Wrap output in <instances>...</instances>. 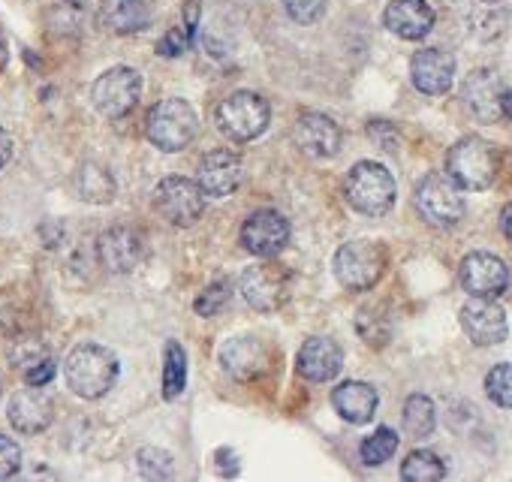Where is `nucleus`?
Instances as JSON below:
<instances>
[{"mask_svg": "<svg viewBox=\"0 0 512 482\" xmlns=\"http://www.w3.org/2000/svg\"><path fill=\"white\" fill-rule=\"evenodd\" d=\"M241 160L238 154L226 151V148H217V151H208L199 163V172H196V184L205 196H214V199H223L229 196L232 190H238L241 184Z\"/></svg>", "mask_w": 512, "mask_h": 482, "instance_id": "dca6fc26", "label": "nucleus"}, {"mask_svg": "<svg viewBox=\"0 0 512 482\" xmlns=\"http://www.w3.org/2000/svg\"><path fill=\"white\" fill-rule=\"evenodd\" d=\"M500 226H503V235L512 241V202L500 211Z\"/></svg>", "mask_w": 512, "mask_h": 482, "instance_id": "a19ab883", "label": "nucleus"}, {"mask_svg": "<svg viewBox=\"0 0 512 482\" xmlns=\"http://www.w3.org/2000/svg\"><path fill=\"white\" fill-rule=\"evenodd\" d=\"M187 386V356L178 341H169L163 350V398H178Z\"/></svg>", "mask_w": 512, "mask_h": 482, "instance_id": "bb28decb", "label": "nucleus"}, {"mask_svg": "<svg viewBox=\"0 0 512 482\" xmlns=\"http://www.w3.org/2000/svg\"><path fill=\"white\" fill-rule=\"evenodd\" d=\"M241 245L253 257H278L290 245V220L275 208L253 211L241 226Z\"/></svg>", "mask_w": 512, "mask_h": 482, "instance_id": "9b49d317", "label": "nucleus"}, {"mask_svg": "<svg viewBox=\"0 0 512 482\" xmlns=\"http://www.w3.org/2000/svg\"><path fill=\"white\" fill-rule=\"evenodd\" d=\"M199 130V118L193 112V106L187 100L169 97L160 100L151 112H148V139L160 148V151H181L196 139Z\"/></svg>", "mask_w": 512, "mask_h": 482, "instance_id": "423d86ee", "label": "nucleus"}, {"mask_svg": "<svg viewBox=\"0 0 512 482\" xmlns=\"http://www.w3.org/2000/svg\"><path fill=\"white\" fill-rule=\"evenodd\" d=\"M410 76H413V85L422 94L440 97L455 82V58L449 52H443V49H422L410 61Z\"/></svg>", "mask_w": 512, "mask_h": 482, "instance_id": "f3484780", "label": "nucleus"}, {"mask_svg": "<svg viewBox=\"0 0 512 482\" xmlns=\"http://www.w3.org/2000/svg\"><path fill=\"white\" fill-rule=\"evenodd\" d=\"M347 202L368 217H380L395 205V178L386 166L362 160L350 169L344 184Z\"/></svg>", "mask_w": 512, "mask_h": 482, "instance_id": "20e7f679", "label": "nucleus"}, {"mask_svg": "<svg viewBox=\"0 0 512 482\" xmlns=\"http://www.w3.org/2000/svg\"><path fill=\"white\" fill-rule=\"evenodd\" d=\"M187 43H190V40H187V31H178V28H175V31H169V34L157 43V55H160V58H178V55L187 49Z\"/></svg>", "mask_w": 512, "mask_h": 482, "instance_id": "e433bc0d", "label": "nucleus"}, {"mask_svg": "<svg viewBox=\"0 0 512 482\" xmlns=\"http://www.w3.org/2000/svg\"><path fill=\"white\" fill-rule=\"evenodd\" d=\"M470 28L482 40H494L506 31V7L500 0H479L470 10Z\"/></svg>", "mask_w": 512, "mask_h": 482, "instance_id": "a878e982", "label": "nucleus"}, {"mask_svg": "<svg viewBox=\"0 0 512 482\" xmlns=\"http://www.w3.org/2000/svg\"><path fill=\"white\" fill-rule=\"evenodd\" d=\"M329 0H284V10L299 25H314L326 13Z\"/></svg>", "mask_w": 512, "mask_h": 482, "instance_id": "72a5a7b5", "label": "nucleus"}, {"mask_svg": "<svg viewBox=\"0 0 512 482\" xmlns=\"http://www.w3.org/2000/svg\"><path fill=\"white\" fill-rule=\"evenodd\" d=\"M154 208L172 226H193L202 217L205 193L199 190L196 181L181 178V175H169L154 187Z\"/></svg>", "mask_w": 512, "mask_h": 482, "instance_id": "9d476101", "label": "nucleus"}, {"mask_svg": "<svg viewBox=\"0 0 512 482\" xmlns=\"http://www.w3.org/2000/svg\"><path fill=\"white\" fill-rule=\"evenodd\" d=\"M299 374L311 383H326L341 374L344 368V350L329 338H308L299 350Z\"/></svg>", "mask_w": 512, "mask_h": 482, "instance_id": "aec40b11", "label": "nucleus"}, {"mask_svg": "<svg viewBox=\"0 0 512 482\" xmlns=\"http://www.w3.org/2000/svg\"><path fill=\"white\" fill-rule=\"evenodd\" d=\"M10 157H13V139L4 127H0V169L10 163Z\"/></svg>", "mask_w": 512, "mask_h": 482, "instance_id": "ea45409f", "label": "nucleus"}, {"mask_svg": "<svg viewBox=\"0 0 512 482\" xmlns=\"http://www.w3.org/2000/svg\"><path fill=\"white\" fill-rule=\"evenodd\" d=\"M7 58H10V52H7V43H4V40H0V70H4V67H7Z\"/></svg>", "mask_w": 512, "mask_h": 482, "instance_id": "37998d69", "label": "nucleus"}, {"mask_svg": "<svg viewBox=\"0 0 512 482\" xmlns=\"http://www.w3.org/2000/svg\"><path fill=\"white\" fill-rule=\"evenodd\" d=\"M446 476V464L431 449H416L401 464V479L407 482H437Z\"/></svg>", "mask_w": 512, "mask_h": 482, "instance_id": "c85d7f7f", "label": "nucleus"}, {"mask_svg": "<svg viewBox=\"0 0 512 482\" xmlns=\"http://www.w3.org/2000/svg\"><path fill=\"white\" fill-rule=\"evenodd\" d=\"M76 190H79V196H82L85 202L106 205V202H112L118 184H115V178H112L109 169H103V166H97V163H85V166L79 169V175H76Z\"/></svg>", "mask_w": 512, "mask_h": 482, "instance_id": "393cba45", "label": "nucleus"}, {"mask_svg": "<svg viewBox=\"0 0 512 482\" xmlns=\"http://www.w3.org/2000/svg\"><path fill=\"white\" fill-rule=\"evenodd\" d=\"M416 211L428 226L449 229L464 217V196L461 187L440 172H431L416 187Z\"/></svg>", "mask_w": 512, "mask_h": 482, "instance_id": "6e6552de", "label": "nucleus"}, {"mask_svg": "<svg viewBox=\"0 0 512 482\" xmlns=\"http://www.w3.org/2000/svg\"><path fill=\"white\" fill-rule=\"evenodd\" d=\"M22 470V446L0 434V479H10Z\"/></svg>", "mask_w": 512, "mask_h": 482, "instance_id": "f704fd0d", "label": "nucleus"}, {"mask_svg": "<svg viewBox=\"0 0 512 482\" xmlns=\"http://www.w3.org/2000/svg\"><path fill=\"white\" fill-rule=\"evenodd\" d=\"M503 91H506V85L494 70H476V73L467 76L461 97H464V106L470 109L473 118L491 124V121L503 118V112H500Z\"/></svg>", "mask_w": 512, "mask_h": 482, "instance_id": "a211bd4d", "label": "nucleus"}, {"mask_svg": "<svg viewBox=\"0 0 512 482\" xmlns=\"http://www.w3.org/2000/svg\"><path fill=\"white\" fill-rule=\"evenodd\" d=\"M506 290H512V272H509V281H506Z\"/></svg>", "mask_w": 512, "mask_h": 482, "instance_id": "c03bdc74", "label": "nucleus"}, {"mask_svg": "<svg viewBox=\"0 0 512 482\" xmlns=\"http://www.w3.org/2000/svg\"><path fill=\"white\" fill-rule=\"evenodd\" d=\"M386 263H389V257H386L383 245L359 238V241H347V245L338 248L332 269H335V278L341 287H347L353 293H365L383 278Z\"/></svg>", "mask_w": 512, "mask_h": 482, "instance_id": "7ed1b4c3", "label": "nucleus"}, {"mask_svg": "<svg viewBox=\"0 0 512 482\" xmlns=\"http://www.w3.org/2000/svg\"><path fill=\"white\" fill-rule=\"evenodd\" d=\"M103 22L112 34H136L151 22L145 0H112L103 13Z\"/></svg>", "mask_w": 512, "mask_h": 482, "instance_id": "b1692460", "label": "nucleus"}, {"mask_svg": "<svg viewBox=\"0 0 512 482\" xmlns=\"http://www.w3.org/2000/svg\"><path fill=\"white\" fill-rule=\"evenodd\" d=\"M46 356H49V350L43 344H37V341H22V347L13 350V359H16L19 368H31V365H37Z\"/></svg>", "mask_w": 512, "mask_h": 482, "instance_id": "c9c22d12", "label": "nucleus"}, {"mask_svg": "<svg viewBox=\"0 0 512 482\" xmlns=\"http://www.w3.org/2000/svg\"><path fill=\"white\" fill-rule=\"evenodd\" d=\"M383 25L401 40H422L434 28V10L425 0H392L383 13Z\"/></svg>", "mask_w": 512, "mask_h": 482, "instance_id": "4be33fe9", "label": "nucleus"}, {"mask_svg": "<svg viewBox=\"0 0 512 482\" xmlns=\"http://www.w3.org/2000/svg\"><path fill=\"white\" fill-rule=\"evenodd\" d=\"M395 449H398V434L392 428H377L362 443V461L368 467H380V464H386L395 455Z\"/></svg>", "mask_w": 512, "mask_h": 482, "instance_id": "c756f323", "label": "nucleus"}, {"mask_svg": "<svg viewBox=\"0 0 512 482\" xmlns=\"http://www.w3.org/2000/svg\"><path fill=\"white\" fill-rule=\"evenodd\" d=\"M485 395L497 404V407H506L512 410V365L503 362V365H494L485 377Z\"/></svg>", "mask_w": 512, "mask_h": 482, "instance_id": "7c9ffc66", "label": "nucleus"}, {"mask_svg": "<svg viewBox=\"0 0 512 482\" xmlns=\"http://www.w3.org/2000/svg\"><path fill=\"white\" fill-rule=\"evenodd\" d=\"M238 290L253 311H263V314L281 311L290 299V272L272 257H263V263L244 269Z\"/></svg>", "mask_w": 512, "mask_h": 482, "instance_id": "0eeeda50", "label": "nucleus"}, {"mask_svg": "<svg viewBox=\"0 0 512 482\" xmlns=\"http://www.w3.org/2000/svg\"><path fill=\"white\" fill-rule=\"evenodd\" d=\"M500 157L497 148L479 136H464L449 148L446 172L461 190H485L497 178Z\"/></svg>", "mask_w": 512, "mask_h": 482, "instance_id": "f03ea898", "label": "nucleus"}, {"mask_svg": "<svg viewBox=\"0 0 512 482\" xmlns=\"http://www.w3.org/2000/svg\"><path fill=\"white\" fill-rule=\"evenodd\" d=\"M55 419V404L46 392H40V386L22 389L13 395L10 401V422L16 431L22 434H40L52 425Z\"/></svg>", "mask_w": 512, "mask_h": 482, "instance_id": "412c9836", "label": "nucleus"}, {"mask_svg": "<svg viewBox=\"0 0 512 482\" xmlns=\"http://www.w3.org/2000/svg\"><path fill=\"white\" fill-rule=\"evenodd\" d=\"M142 97V76L133 67H115L106 70L94 88H91V100L94 109L106 118H124L136 109Z\"/></svg>", "mask_w": 512, "mask_h": 482, "instance_id": "1a4fd4ad", "label": "nucleus"}, {"mask_svg": "<svg viewBox=\"0 0 512 482\" xmlns=\"http://www.w3.org/2000/svg\"><path fill=\"white\" fill-rule=\"evenodd\" d=\"M97 257H100L103 269H109L115 275H127V272H133L142 263L145 241L130 226H112L97 241Z\"/></svg>", "mask_w": 512, "mask_h": 482, "instance_id": "2eb2a0df", "label": "nucleus"}, {"mask_svg": "<svg viewBox=\"0 0 512 482\" xmlns=\"http://www.w3.org/2000/svg\"><path fill=\"white\" fill-rule=\"evenodd\" d=\"M64 374H67V386L79 398L94 401V398H103L115 386V380H118V359H115L112 350H106L100 344H79L67 356Z\"/></svg>", "mask_w": 512, "mask_h": 482, "instance_id": "f257e3e1", "label": "nucleus"}, {"mask_svg": "<svg viewBox=\"0 0 512 482\" xmlns=\"http://www.w3.org/2000/svg\"><path fill=\"white\" fill-rule=\"evenodd\" d=\"M184 25H187V40L193 43V34L199 28V0H187L184 4Z\"/></svg>", "mask_w": 512, "mask_h": 482, "instance_id": "58836bf2", "label": "nucleus"}, {"mask_svg": "<svg viewBox=\"0 0 512 482\" xmlns=\"http://www.w3.org/2000/svg\"><path fill=\"white\" fill-rule=\"evenodd\" d=\"M220 365L232 380H256L272 365V350L256 335H235L220 347Z\"/></svg>", "mask_w": 512, "mask_h": 482, "instance_id": "f8f14e48", "label": "nucleus"}, {"mask_svg": "<svg viewBox=\"0 0 512 482\" xmlns=\"http://www.w3.org/2000/svg\"><path fill=\"white\" fill-rule=\"evenodd\" d=\"M458 278H461V287L470 293V296H479V299H497L506 293V281H509V269L500 257L494 254H485V251H473L461 260V269H458Z\"/></svg>", "mask_w": 512, "mask_h": 482, "instance_id": "ddd939ff", "label": "nucleus"}, {"mask_svg": "<svg viewBox=\"0 0 512 482\" xmlns=\"http://www.w3.org/2000/svg\"><path fill=\"white\" fill-rule=\"evenodd\" d=\"M437 425V413H434V401L428 395H410L404 404V428L410 437H428Z\"/></svg>", "mask_w": 512, "mask_h": 482, "instance_id": "cd10ccee", "label": "nucleus"}, {"mask_svg": "<svg viewBox=\"0 0 512 482\" xmlns=\"http://www.w3.org/2000/svg\"><path fill=\"white\" fill-rule=\"evenodd\" d=\"M332 404L344 422L365 425L377 410V389L371 383H362V380H347V383L335 386Z\"/></svg>", "mask_w": 512, "mask_h": 482, "instance_id": "5701e85b", "label": "nucleus"}, {"mask_svg": "<svg viewBox=\"0 0 512 482\" xmlns=\"http://www.w3.org/2000/svg\"><path fill=\"white\" fill-rule=\"evenodd\" d=\"M500 112H503V118H512V91H509V88L503 91V103H500Z\"/></svg>", "mask_w": 512, "mask_h": 482, "instance_id": "79ce46f5", "label": "nucleus"}, {"mask_svg": "<svg viewBox=\"0 0 512 482\" xmlns=\"http://www.w3.org/2000/svg\"><path fill=\"white\" fill-rule=\"evenodd\" d=\"M136 461H139V473H142L145 479H166V476H172V473H175L172 455H169V452H163V449H154V446L139 449Z\"/></svg>", "mask_w": 512, "mask_h": 482, "instance_id": "2f4dec72", "label": "nucleus"}, {"mask_svg": "<svg viewBox=\"0 0 512 482\" xmlns=\"http://www.w3.org/2000/svg\"><path fill=\"white\" fill-rule=\"evenodd\" d=\"M52 377H55V362H52V356L40 359V362H37V365H31V368H25V380H28V386H46Z\"/></svg>", "mask_w": 512, "mask_h": 482, "instance_id": "4c0bfd02", "label": "nucleus"}, {"mask_svg": "<svg viewBox=\"0 0 512 482\" xmlns=\"http://www.w3.org/2000/svg\"><path fill=\"white\" fill-rule=\"evenodd\" d=\"M269 121H272L269 103L253 91H235L217 106V127L232 142H250L256 136H263L269 130Z\"/></svg>", "mask_w": 512, "mask_h": 482, "instance_id": "39448f33", "label": "nucleus"}, {"mask_svg": "<svg viewBox=\"0 0 512 482\" xmlns=\"http://www.w3.org/2000/svg\"><path fill=\"white\" fill-rule=\"evenodd\" d=\"M296 145L308 157H335L341 151V127L323 112H305L296 121Z\"/></svg>", "mask_w": 512, "mask_h": 482, "instance_id": "6ab92c4d", "label": "nucleus"}, {"mask_svg": "<svg viewBox=\"0 0 512 482\" xmlns=\"http://www.w3.org/2000/svg\"><path fill=\"white\" fill-rule=\"evenodd\" d=\"M229 296H232V284H229V281H217V284L205 287V290L199 293V299H196V314H202V317H214L217 311H223V308H226Z\"/></svg>", "mask_w": 512, "mask_h": 482, "instance_id": "473e14b6", "label": "nucleus"}, {"mask_svg": "<svg viewBox=\"0 0 512 482\" xmlns=\"http://www.w3.org/2000/svg\"><path fill=\"white\" fill-rule=\"evenodd\" d=\"M461 329L467 332V338L476 347H494L506 341V314L494 299H479L473 296L464 308H461Z\"/></svg>", "mask_w": 512, "mask_h": 482, "instance_id": "4468645a", "label": "nucleus"}]
</instances>
